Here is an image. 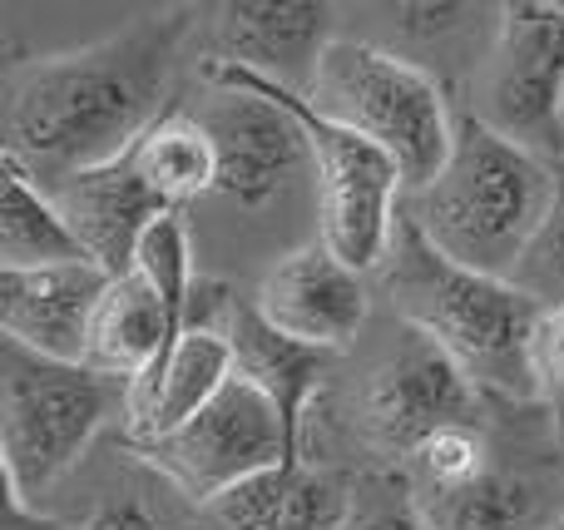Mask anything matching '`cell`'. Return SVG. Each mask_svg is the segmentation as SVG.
Instances as JSON below:
<instances>
[{
  "instance_id": "e0dca14e",
  "label": "cell",
  "mask_w": 564,
  "mask_h": 530,
  "mask_svg": "<svg viewBox=\"0 0 564 530\" xmlns=\"http://www.w3.org/2000/svg\"><path fill=\"white\" fill-rule=\"evenodd\" d=\"M178 343L174 323H169L159 293L149 288V278L124 273L109 283L105 303H99L95 323H89V357L85 367H95L109 382L134 387L139 377H149L169 357V347Z\"/></svg>"
},
{
  "instance_id": "d6986e66",
  "label": "cell",
  "mask_w": 564,
  "mask_h": 530,
  "mask_svg": "<svg viewBox=\"0 0 564 530\" xmlns=\"http://www.w3.org/2000/svg\"><path fill=\"white\" fill-rule=\"evenodd\" d=\"M59 263H89V253L69 234L50 188H40L15 159H0V268L25 273Z\"/></svg>"
},
{
  "instance_id": "ffe728a7",
  "label": "cell",
  "mask_w": 564,
  "mask_h": 530,
  "mask_svg": "<svg viewBox=\"0 0 564 530\" xmlns=\"http://www.w3.org/2000/svg\"><path fill=\"white\" fill-rule=\"evenodd\" d=\"M129 154H134L144 184L159 194V204L174 208V214L218 188L214 139H208V129L198 125L194 115H184V109H169Z\"/></svg>"
},
{
  "instance_id": "5bb4252c",
  "label": "cell",
  "mask_w": 564,
  "mask_h": 530,
  "mask_svg": "<svg viewBox=\"0 0 564 530\" xmlns=\"http://www.w3.org/2000/svg\"><path fill=\"white\" fill-rule=\"evenodd\" d=\"M55 208L65 214L69 234L79 238V248L89 253V263H99L109 278L134 273V258L144 234L174 208L159 204V194L144 184L134 154H119L99 169L65 179L50 188Z\"/></svg>"
},
{
  "instance_id": "2e32d148",
  "label": "cell",
  "mask_w": 564,
  "mask_h": 530,
  "mask_svg": "<svg viewBox=\"0 0 564 530\" xmlns=\"http://www.w3.org/2000/svg\"><path fill=\"white\" fill-rule=\"evenodd\" d=\"M228 347H234V377H243L253 392L268 397V407L278 412L282 436H288V462L302 466V436H307V412L317 402L327 357L317 347H302L292 337H282L273 323H263L253 303L228 307Z\"/></svg>"
},
{
  "instance_id": "3957f363",
  "label": "cell",
  "mask_w": 564,
  "mask_h": 530,
  "mask_svg": "<svg viewBox=\"0 0 564 530\" xmlns=\"http://www.w3.org/2000/svg\"><path fill=\"white\" fill-rule=\"evenodd\" d=\"M555 204V164L516 139L496 134L480 115L456 119L451 159L401 214L451 258L486 278H510Z\"/></svg>"
},
{
  "instance_id": "30bf717a",
  "label": "cell",
  "mask_w": 564,
  "mask_h": 530,
  "mask_svg": "<svg viewBox=\"0 0 564 530\" xmlns=\"http://www.w3.org/2000/svg\"><path fill=\"white\" fill-rule=\"evenodd\" d=\"M476 382L431 337L411 333V327L406 343L367 377V392H361L371 442L387 456H411V462L431 436L451 432V426H476Z\"/></svg>"
},
{
  "instance_id": "277c9868",
  "label": "cell",
  "mask_w": 564,
  "mask_h": 530,
  "mask_svg": "<svg viewBox=\"0 0 564 530\" xmlns=\"http://www.w3.org/2000/svg\"><path fill=\"white\" fill-rule=\"evenodd\" d=\"M307 105L332 125L371 139L406 179V194L426 188L446 169L456 144V119L441 85L397 50L332 40L317 75L307 85Z\"/></svg>"
},
{
  "instance_id": "44dd1931",
  "label": "cell",
  "mask_w": 564,
  "mask_h": 530,
  "mask_svg": "<svg viewBox=\"0 0 564 530\" xmlns=\"http://www.w3.org/2000/svg\"><path fill=\"white\" fill-rule=\"evenodd\" d=\"M416 501L431 530H525L535 496L516 476L480 472L460 486H426Z\"/></svg>"
},
{
  "instance_id": "4fadbf2b",
  "label": "cell",
  "mask_w": 564,
  "mask_h": 530,
  "mask_svg": "<svg viewBox=\"0 0 564 530\" xmlns=\"http://www.w3.org/2000/svg\"><path fill=\"white\" fill-rule=\"evenodd\" d=\"M218 65L248 69L258 79L307 95L322 55L332 50V6L317 0H243L218 6L214 20Z\"/></svg>"
},
{
  "instance_id": "8fae6325",
  "label": "cell",
  "mask_w": 564,
  "mask_h": 530,
  "mask_svg": "<svg viewBox=\"0 0 564 530\" xmlns=\"http://www.w3.org/2000/svg\"><path fill=\"white\" fill-rule=\"evenodd\" d=\"M253 307L282 337L317 353H341L367 323V273L341 263L327 244H302L263 278Z\"/></svg>"
},
{
  "instance_id": "f1b7e54d",
  "label": "cell",
  "mask_w": 564,
  "mask_h": 530,
  "mask_svg": "<svg viewBox=\"0 0 564 530\" xmlns=\"http://www.w3.org/2000/svg\"><path fill=\"white\" fill-rule=\"evenodd\" d=\"M555 530H564V516H560V521H555Z\"/></svg>"
},
{
  "instance_id": "83f0119b",
  "label": "cell",
  "mask_w": 564,
  "mask_h": 530,
  "mask_svg": "<svg viewBox=\"0 0 564 530\" xmlns=\"http://www.w3.org/2000/svg\"><path fill=\"white\" fill-rule=\"evenodd\" d=\"M79 530H159V526H154V516H149L144 506L124 501V506H105L95 521L79 526Z\"/></svg>"
},
{
  "instance_id": "52a82bcc",
  "label": "cell",
  "mask_w": 564,
  "mask_h": 530,
  "mask_svg": "<svg viewBox=\"0 0 564 530\" xmlns=\"http://www.w3.org/2000/svg\"><path fill=\"white\" fill-rule=\"evenodd\" d=\"M480 119L520 149H564V6H506L480 75Z\"/></svg>"
},
{
  "instance_id": "9c48e42d",
  "label": "cell",
  "mask_w": 564,
  "mask_h": 530,
  "mask_svg": "<svg viewBox=\"0 0 564 530\" xmlns=\"http://www.w3.org/2000/svg\"><path fill=\"white\" fill-rule=\"evenodd\" d=\"M218 95L198 109V125L208 129L218 154V188L214 194L234 204H263L273 198L302 164H307V134L297 115L273 95V85L234 65H208Z\"/></svg>"
},
{
  "instance_id": "5b68a950",
  "label": "cell",
  "mask_w": 564,
  "mask_h": 530,
  "mask_svg": "<svg viewBox=\"0 0 564 530\" xmlns=\"http://www.w3.org/2000/svg\"><path fill=\"white\" fill-rule=\"evenodd\" d=\"M119 392L129 387L95 367L50 363L15 343L0 347V462L10 491L40 501L89 452Z\"/></svg>"
},
{
  "instance_id": "9a60e30c",
  "label": "cell",
  "mask_w": 564,
  "mask_h": 530,
  "mask_svg": "<svg viewBox=\"0 0 564 530\" xmlns=\"http://www.w3.org/2000/svg\"><path fill=\"white\" fill-rule=\"evenodd\" d=\"M228 382H234V347H228V333L214 323H194L169 347L164 363L124 392L129 442L154 446V442H164V436H174L178 426L194 422Z\"/></svg>"
},
{
  "instance_id": "ac0fdd59",
  "label": "cell",
  "mask_w": 564,
  "mask_h": 530,
  "mask_svg": "<svg viewBox=\"0 0 564 530\" xmlns=\"http://www.w3.org/2000/svg\"><path fill=\"white\" fill-rule=\"evenodd\" d=\"M208 511L228 530H341L351 511V491L317 466H278L238 491L218 496Z\"/></svg>"
},
{
  "instance_id": "484cf974",
  "label": "cell",
  "mask_w": 564,
  "mask_h": 530,
  "mask_svg": "<svg viewBox=\"0 0 564 530\" xmlns=\"http://www.w3.org/2000/svg\"><path fill=\"white\" fill-rule=\"evenodd\" d=\"M535 367H540V402H545L550 422H555V436L564 442V307L545 313Z\"/></svg>"
},
{
  "instance_id": "6da1fadb",
  "label": "cell",
  "mask_w": 564,
  "mask_h": 530,
  "mask_svg": "<svg viewBox=\"0 0 564 530\" xmlns=\"http://www.w3.org/2000/svg\"><path fill=\"white\" fill-rule=\"evenodd\" d=\"M178 20H134L129 30L79 50L25 60L6 79V159H15L40 188L129 154L169 109Z\"/></svg>"
},
{
  "instance_id": "ba28073f",
  "label": "cell",
  "mask_w": 564,
  "mask_h": 530,
  "mask_svg": "<svg viewBox=\"0 0 564 530\" xmlns=\"http://www.w3.org/2000/svg\"><path fill=\"white\" fill-rule=\"evenodd\" d=\"M149 466L184 486L198 506H214L218 496L238 491L243 482L263 472H278L288 462V436H282L278 412L268 407L263 392L234 377L194 422H184L174 436L154 446H139Z\"/></svg>"
},
{
  "instance_id": "8992f818",
  "label": "cell",
  "mask_w": 564,
  "mask_h": 530,
  "mask_svg": "<svg viewBox=\"0 0 564 530\" xmlns=\"http://www.w3.org/2000/svg\"><path fill=\"white\" fill-rule=\"evenodd\" d=\"M273 95L297 115L302 134H307V164L317 174L322 244L341 263L357 268V273L387 268L391 244H397V224H401V194H406L401 169L371 139L351 134V129L332 125L327 115H317L307 105V95H297L288 85H273Z\"/></svg>"
},
{
  "instance_id": "7402d4cb",
  "label": "cell",
  "mask_w": 564,
  "mask_h": 530,
  "mask_svg": "<svg viewBox=\"0 0 564 530\" xmlns=\"http://www.w3.org/2000/svg\"><path fill=\"white\" fill-rule=\"evenodd\" d=\"M134 268L149 278V288L159 293L174 333L184 337L194 327V248H188V228L178 214H164L139 244Z\"/></svg>"
},
{
  "instance_id": "7c38bea8",
  "label": "cell",
  "mask_w": 564,
  "mask_h": 530,
  "mask_svg": "<svg viewBox=\"0 0 564 530\" xmlns=\"http://www.w3.org/2000/svg\"><path fill=\"white\" fill-rule=\"evenodd\" d=\"M115 278L99 263H59V268H0V333L50 363L85 367L89 323L105 303Z\"/></svg>"
},
{
  "instance_id": "4316f807",
  "label": "cell",
  "mask_w": 564,
  "mask_h": 530,
  "mask_svg": "<svg viewBox=\"0 0 564 530\" xmlns=\"http://www.w3.org/2000/svg\"><path fill=\"white\" fill-rule=\"evenodd\" d=\"M6 530H79V526H65L55 516H40L35 501H25L20 491L6 486Z\"/></svg>"
},
{
  "instance_id": "7a4b0ae2",
  "label": "cell",
  "mask_w": 564,
  "mask_h": 530,
  "mask_svg": "<svg viewBox=\"0 0 564 530\" xmlns=\"http://www.w3.org/2000/svg\"><path fill=\"white\" fill-rule=\"evenodd\" d=\"M387 293L411 333L431 337L476 392L540 402V327L545 307L530 303L510 278H486L451 263L406 214L387 258Z\"/></svg>"
},
{
  "instance_id": "d4e9b609",
  "label": "cell",
  "mask_w": 564,
  "mask_h": 530,
  "mask_svg": "<svg viewBox=\"0 0 564 530\" xmlns=\"http://www.w3.org/2000/svg\"><path fill=\"white\" fill-rule=\"evenodd\" d=\"M416 466L426 476V486H460L470 476L490 472L486 466V442H480L476 426H451V432L431 436L416 452Z\"/></svg>"
},
{
  "instance_id": "603a6c76",
  "label": "cell",
  "mask_w": 564,
  "mask_h": 530,
  "mask_svg": "<svg viewBox=\"0 0 564 530\" xmlns=\"http://www.w3.org/2000/svg\"><path fill=\"white\" fill-rule=\"evenodd\" d=\"M510 283H516L530 303L545 307V313L564 307V159L555 164V204H550L540 234L530 238V248L516 263Z\"/></svg>"
},
{
  "instance_id": "cb8c5ba5",
  "label": "cell",
  "mask_w": 564,
  "mask_h": 530,
  "mask_svg": "<svg viewBox=\"0 0 564 530\" xmlns=\"http://www.w3.org/2000/svg\"><path fill=\"white\" fill-rule=\"evenodd\" d=\"M341 530H431L421 516V501L397 476H371L351 491V511Z\"/></svg>"
}]
</instances>
